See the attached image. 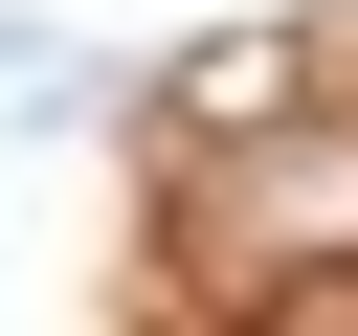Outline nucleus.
<instances>
[{
	"label": "nucleus",
	"mask_w": 358,
	"mask_h": 336,
	"mask_svg": "<svg viewBox=\"0 0 358 336\" xmlns=\"http://www.w3.org/2000/svg\"><path fill=\"white\" fill-rule=\"evenodd\" d=\"M0 67H45V22H0Z\"/></svg>",
	"instance_id": "nucleus-1"
}]
</instances>
